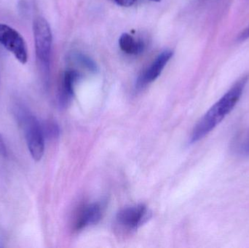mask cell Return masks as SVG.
<instances>
[{"instance_id": "1", "label": "cell", "mask_w": 249, "mask_h": 248, "mask_svg": "<svg viewBox=\"0 0 249 248\" xmlns=\"http://www.w3.org/2000/svg\"><path fill=\"white\" fill-rule=\"evenodd\" d=\"M249 80V74L240 78L199 121L192 132L190 143L194 144L212 132L232 112L241 99Z\"/></svg>"}, {"instance_id": "2", "label": "cell", "mask_w": 249, "mask_h": 248, "mask_svg": "<svg viewBox=\"0 0 249 248\" xmlns=\"http://www.w3.org/2000/svg\"><path fill=\"white\" fill-rule=\"evenodd\" d=\"M33 32L36 59L47 83L49 77L53 43L51 26L44 17H38L34 21Z\"/></svg>"}, {"instance_id": "3", "label": "cell", "mask_w": 249, "mask_h": 248, "mask_svg": "<svg viewBox=\"0 0 249 248\" xmlns=\"http://www.w3.org/2000/svg\"><path fill=\"white\" fill-rule=\"evenodd\" d=\"M16 115L18 120L24 130L31 155L34 160L39 161L42 159L45 151V135L42 126L37 119L23 107L16 109Z\"/></svg>"}, {"instance_id": "4", "label": "cell", "mask_w": 249, "mask_h": 248, "mask_svg": "<svg viewBox=\"0 0 249 248\" xmlns=\"http://www.w3.org/2000/svg\"><path fill=\"white\" fill-rule=\"evenodd\" d=\"M0 44L22 64L28 61V50L23 36L16 29L0 23Z\"/></svg>"}, {"instance_id": "5", "label": "cell", "mask_w": 249, "mask_h": 248, "mask_svg": "<svg viewBox=\"0 0 249 248\" xmlns=\"http://www.w3.org/2000/svg\"><path fill=\"white\" fill-rule=\"evenodd\" d=\"M150 218V213L145 205H137L126 207L118 212L116 225L124 231H135Z\"/></svg>"}, {"instance_id": "6", "label": "cell", "mask_w": 249, "mask_h": 248, "mask_svg": "<svg viewBox=\"0 0 249 248\" xmlns=\"http://www.w3.org/2000/svg\"><path fill=\"white\" fill-rule=\"evenodd\" d=\"M173 55L174 52L171 50H165L160 52L150 66L140 74L136 81V89L142 90L157 80Z\"/></svg>"}, {"instance_id": "7", "label": "cell", "mask_w": 249, "mask_h": 248, "mask_svg": "<svg viewBox=\"0 0 249 248\" xmlns=\"http://www.w3.org/2000/svg\"><path fill=\"white\" fill-rule=\"evenodd\" d=\"M80 77V74L74 69H68L64 72L59 96V104L65 107L74 96V86Z\"/></svg>"}, {"instance_id": "8", "label": "cell", "mask_w": 249, "mask_h": 248, "mask_svg": "<svg viewBox=\"0 0 249 248\" xmlns=\"http://www.w3.org/2000/svg\"><path fill=\"white\" fill-rule=\"evenodd\" d=\"M102 216V209L99 204L88 205L80 213L75 228L81 230L89 226L95 225L100 221Z\"/></svg>"}, {"instance_id": "9", "label": "cell", "mask_w": 249, "mask_h": 248, "mask_svg": "<svg viewBox=\"0 0 249 248\" xmlns=\"http://www.w3.org/2000/svg\"><path fill=\"white\" fill-rule=\"evenodd\" d=\"M121 50L127 55H138L144 51L146 45L142 39H136L128 33L121 35L119 39Z\"/></svg>"}, {"instance_id": "10", "label": "cell", "mask_w": 249, "mask_h": 248, "mask_svg": "<svg viewBox=\"0 0 249 248\" xmlns=\"http://www.w3.org/2000/svg\"><path fill=\"white\" fill-rule=\"evenodd\" d=\"M73 58L75 60L76 62L80 64V66L83 68H86L89 71H93V72L97 71V66H96V63L88 55L77 52V53L74 54Z\"/></svg>"}, {"instance_id": "11", "label": "cell", "mask_w": 249, "mask_h": 248, "mask_svg": "<svg viewBox=\"0 0 249 248\" xmlns=\"http://www.w3.org/2000/svg\"><path fill=\"white\" fill-rule=\"evenodd\" d=\"M44 135L48 138H55L59 135V128L55 122H49L42 126Z\"/></svg>"}, {"instance_id": "12", "label": "cell", "mask_w": 249, "mask_h": 248, "mask_svg": "<svg viewBox=\"0 0 249 248\" xmlns=\"http://www.w3.org/2000/svg\"><path fill=\"white\" fill-rule=\"evenodd\" d=\"M138 0H113L114 2L121 7H129L134 5Z\"/></svg>"}, {"instance_id": "13", "label": "cell", "mask_w": 249, "mask_h": 248, "mask_svg": "<svg viewBox=\"0 0 249 248\" xmlns=\"http://www.w3.org/2000/svg\"><path fill=\"white\" fill-rule=\"evenodd\" d=\"M248 39H249V25L240 33L237 38V41L238 42H242Z\"/></svg>"}, {"instance_id": "14", "label": "cell", "mask_w": 249, "mask_h": 248, "mask_svg": "<svg viewBox=\"0 0 249 248\" xmlns=\"http://www.w3.org/2000/svg\"><path fill=\"white\" fill-rule=\"evenodd\" d=\"M240 152L243 155L249 156V136L241 144V148H240Z\"/></svg>"}, {"instance_id": "15", "label": "cell", "mask_w": 249, "mask_h": 248, "mask_svg": "<svg viewBox=\"0 0 249 248\" xmlns=\"http://www.w3.org/2000/svg\"><path fill=\"white\" fill-rule=\"evenodd\" d=\"M0 155L4 157H7V155L5 143H4V138L1 133H0Z\"/></svg>"}, {"instance_id": "16", "label": "cell", "mask_w": 249, "mask_h": 248, "mask_svg": "<svg viewBox=\"0 0 249 248\" xmlns=\"http://www.w3.org/2000/svg\"><path fill=\"white\" fill-rule=\"evenodd\" d=\"M150 1H156V2H158V1H162V0H150Z\"/></svg>"}]
</instances>
